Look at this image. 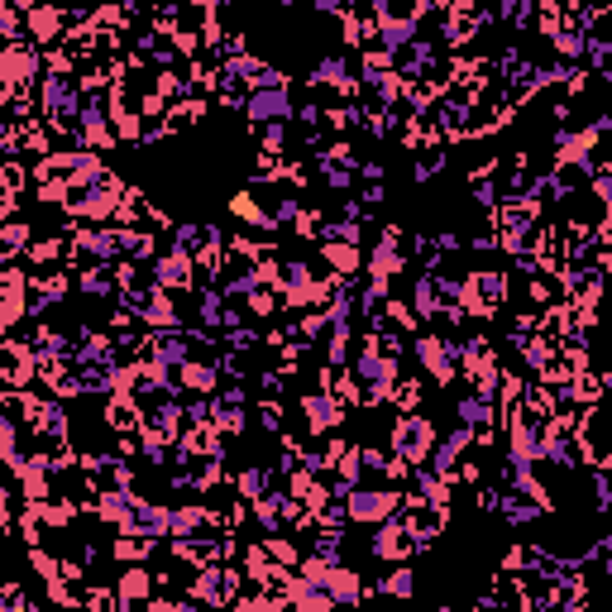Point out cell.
I'll return each mask as SVG.
<instances>
[{"mask_svg": "<svg viewBox=\"0 0 612 612\" xmlns=\"http://www.w3.org/2000/svg\"><path fill=\"white\" fill-rule=\"evenodd\" d=\"M412 350H416V359H421V369L431 373L436 383H455L459 373H464L459 369V350L450 340H440V335H416Z\"/></svg>", "mask_w": 612, "mask_h": 612, "instance_id": "8fae6325", "label": "cell"}, {"mask_svg": "<svg viewBox=\"0 0 612 612\" xmlns=\"http://www.w3.org/2000/svg\"><path fill=\"white\" fill-rule=\"evenodd\" d=\"M125 201H130V187H125L120 177L101 173V177H91V182H77V187L67 192L63 211L77 220H115Z\"/></svg>", "mask_w": 612, "mask_h": 612, "instance_id": "6da1fadb", "label": "cell"}, {"mask_svg": "<svg viewBox=\"0 0 612 612\" xmlns=\"http://www.w3.org/2000/svg\"><path fill=\"white\" fill-rule=\"evenodd\" d=\"M598 378H603V402H612V369H603Z\"/></svg>", "mask_w": 612, "mask_h": 612, "instance_id": "ee69618b", "label": "cell"}, {"mask_svg": "<svg viewBox=\"0 0 612 612\" xmlns=\"http://www.w3.org/2000/svg\"><path fill=\"white\" fill-rule=\"evenodd\" d=\"M589 192L603 201V216L612 220V158H603V163H598V177H593Z\"/></svg>", "mask_w": 612, "mask_h": 612, "instance_id": "836d02e7", "label": "cell"}, {"mask_svg": "<svg viewBox=\"0 0 612 612\" xmlns=\"http://www.w3.org/2000/svg\"><path fill=\"white\" fill-rule=\"evenodd\" d=\"M120 230V259H153V230H139V225H115Z\"/></svg>", "mask_w": 612, "mask_h": 612, "instance_id": "f1b7e54d", "label": "cell"}, {"mask_svg": "<svg viewBox=\"0 0 612 612\" xmlns=\"http://www.w3.org/2000/svg\"><path fill=\"white\" fill-rule=\"evenodd\" d=\"M263 546H268V555H273V560H283L287 569H297V565H302V550L292 546V541H287L283 531H278V536H263Z\"/></svg>", "mask_w": 612, "mask_h": 612, "instance_id": "d6a6232c", "label": "cell"}, {"mask_svg": "<svg viewBox=\"0 0 612 612\" xmlns=\"http://www.w3.org/2000/svg\"><path fill=\"white\" fill-rule=\"evenodd\" d=\"M225 345H230L235 354H254L263 340H259V330L254 326H235V330H225Z\"/></svg>", "mask_w": 612, "mask_h": 612, "instance_id": "d590c367", "label": "cell"}, {"mask_svg": "<svg viewBox=\"0 0 612 612\" xmlns=\"http://www.w3.org/2000/svg\"><path fill=\"white\" fill-rule=\"evenodd\" d=\"M120 608H125V603H144V598H153V574L144 565H130L125 569V574H120Z\"/></svg>", "mask_w": 612, "mask_h": 612, "instance_id": "484cf974", "label": "cell"}, {"mask_svg": "<svg viewBox=\"0 0 612 612\" xmlns=\"http://www.w3.org/2000/svg\"><path fill=\"white\" fill-rule=\"evenodd\" d=\"M436 421L426 412H402L393 421V436H388V450H393L402 464H431V450H436Z\"/></svg>", "mask_w": 612, "mask_h": 612, "instance_id": "7a4b0ae2", "label": "cell"}, {"mask_svg": "<svg viewBox=\"0 0 612 612\" xmlns=\"http://www.w3.org/2000/svg\"><path fill=\"white\" fill-rule=\"evenodd\" d=\"M369 550L378 555V560H407V555H416V541H412V526H407V517L397 512V517H388V522H378Z\"/></svg>", "mask_w": 612, "mask_h": 612, "instance_id": "4fadbf2b", "label": "cell"}, {"mask_svg": "<svg viewBox=\"0 0 612 612\" xmlns=\"http://www.w3.org/2000/svg\"><path fill=\"white\" fill-rule=\"evenodd\" d=\"M321 259L335 268V273H359V268H369V259H364V244H345V240H321Z\"/></svg>", "mask_w": 612, "mask_h": 612, "instance_id": "44dd1931", "label": "cell"}, {"mask_svg": "<svg viewBox=\"0 0 612 612\" xmlns=\"http://www.w3.org/2000/svg\"><path fill=\"white\" fill-rule=\"evenodd\" d=\"M149 268H153V283L168 287V292H192V287H197V273H201L197 259H192V254H182V249L158 254Z\"/></svg>", "mask_w": 612, "mask_h": 612, "instance_id": "7c38bea8", "label": "cell"}, {"mask_svg": "<svg viewBox=\"0 0 612 612\" xmlns=\"http://www.w3.org/2000/svg\"><path fill=\"white\" fill-rule=\"evenodd\" d=\"M407 268V249H402V230L397 225H383V235L373 240L369 249V273L373 278H397Z\"/></svg>", "mask_w": 612, "mask_h": 612, "instance_id": "9a60e30c", "label": "cell"}, {"mask_svg": "<svg viewBox=\"0 0 612 612\" xmlns=\"http://www.w3.org/2000/svg\"><path fill=\"white\" fill-rule=\"evenodd\" d=\"M192 335L187 330H153V335H144V354L149 359H158V364H173V369H182L187 359H192Z\"/></svg>", "mask_w": 612, "mask_h": 612, "instance_id": "2e32d148", "label": "cell"}, {"mask_svg": "<svg viewBox=\"0 0 612 612\" xmlns=\"http://www.w3.org/2000/svg\"><path fill=\"white\" fill-rule=\"evenodd\" d=\"M345 507H350V522L378 526L407 507V493L402 488H354L350 498H345Z\"/></svg>", "mask_w": 612, "mask_h": 612, "instance_id": "52a82bcc", "label": "cell"}, {"mask_svg": "<svg viewBox=\"0 0 612 612\" xmlns=\"http://www.w3.org/2000/svg\"><path fill=\"white\" fill-rule=\"evenodd\" d=\"M311 5H316V15H335V20L350 15V10H359V0H311Z\"/></svg>", "mask_w": 612, "mask_h": 612, "instance_id": "b9f144b4", "label": "cell"}, {"mask_svg": "<svg viewBox=\"0 0 612 612\" xmlns=\"http://www.w3.org/2000/svg\"><path fill=\"white\" fill-rule=\"evenodd\" d=\"M29 244H34L29 225H24V220H5V244H0V263H20V254H29Z\"/></svg>", "mask_w": 612, "mask_h": 612, "instance_id": "f546056e", "label": "cell"}, {"mask_svg": "<svg viewBox=\"0 0 612 612\" xmlns=\"http://www.w3.org/2000/svg\"><path fill=\"white\" fill-rule=\"evenodd\" d=\"M249 574L230 565V560H216V565H201L192 574V603H211V608H225V603H240V584Z\"/></svg>", "mask_w": 612, "mask_h": 612, "instance_id": "277c9868", "label": "cell"}, {"mask_svg": "<svg viewBox=\"0 0 612 612\" xmlns=\"http://www.w3.org/2000/svg\"><path fill=\"white\" fill-rule=\"evenodd\" d=\"M197 321L201 326H211V330H225V311H230V297L220 292L216 283H206V287H197Z\"/></svg>", "mask_w": 612, "mask_h": 612, "instance_id": "7402d4cb", "label": "cell"}, {"mask_svg": "<svg viewBox=\"0 0 612 612\" xmlns=\"http://www.w3.org/2000/svg\"><path fill=\"white\" fill-rule=\"evenodd\" d=\"M182 388H187V393L216 397L220 393V364H201V359H187V364H182Z\"/></svg>", "mask_w": 612, "mask_h": 612, "instance_id": "d4e9b609", "label": "cell"}, {"mask_svg": "<svg viewBox=\"0 0 612 612\" xmlns=\"http://www.w3.org/2000/svg\"><path fill=\"white\" fill-rule=\"evenodd\" d=\"M412 311L421 321H440V316H445V292H440L436 273H421L412 283Z\"/></svg>", "mask_w": 612, "mask_h": 612, "instance_id": "ac0fdd59", "label": "cell"}, {"mask_svg": "<svg viewBox=\"0 0 612 612\" xmlns=\"http://www.w3.org/2000/svg\"><path fill=\"white\" fill-rule=\"evenodd\" d=\"M24 421H29V431L39 436V445H67V412H63V397H34L24 402Z\"/></svg>", "mask_w": 612, "mask_h": 612, "instance_id": "9c48e42d", "label": "cell"}, {"mask_svg": "<svg viewBox=\"0 0 612 612\" xmlns=\"http://www.w3.org/2000/svg\"><path fill=\"white\" fill-rule=\"evenodd\" d=\"M359 201H364V206H383V182H364V187H359Z\"/></svg>", "mask_w": 612, "mask_h": 612, "instance_id": "7bdbcfd3", "label": "cell"}, {"mask_svg": "<svg viewBox=\"0 0 612 612\" xmlns=\"http://www.w3.org/2000/svg\"><path fill=\"white\" fill-rule=\"evenodd\" d=\"M378 44L388 48V53H402V48L421 39V20H407V15H388V20H378V34H373Z\"/></svg>", "mask_w": 612, "mask_h": 612, "instance_id": "d6986e66", "label": "cell"}, {"mask_svg": "<svg viewBox=\"0 0 612 612\" xmlns=\"http://www.w3.org/2000/svg\"><path fill=\"white\" fill-rule=\"evenodd\" d=\"M488 15H493L498 24H507V29H517V34H522V29H531V24L541 20V0H498Z\"/></svg>", "mask_w": 612, "mask_h": 612, "instance_id": "ffe728a7", "label": "cell"}, {"mask_svg": "<svg viewBox=\"0 0 612 612\" xmlns=\"http://www.w3.org/2000/svg\"><path fill=\"white\" fill-rule=\"evenodd\" d=\"M259 153H268V158H283V153H287V120L259 125Z\"/></svg>", "mask_w": 612, "mask_h": 612, "instance_id": "1f68e13d", "label": "cell"}, {"mask_svg": "<svg viewBox=\"0 0 612 612\" xmlns=\"http://www.w3.org/2000/svg\"><path fill=\"white\" fill-rule=\"evenodd\" d=\"M598 77H603V82H608V87H612V63L603 67V72H598Z\"/></svg>", "mask_w": 612, "mask_h": 612, "instance_id": "f6af8a7d", "label": "cell"}, {"mask_svg": "<svg viewBox=\"0 0 612 612\" xmlns=\"http://www.w3.org/2000/svg\"><path fill=\"white\" fill-rule=\"evenodd\" d=\"M67 263H72V273L120 263V230H72L67 235Z\"/></svg>", "mask_w": 612, "mask_h": 612, "instance_id": "5b68a950", "label": "cell"}, {"mask_svg": "<svg viewBox=\"0 0 612 612\" xmlns=\"http://www.w3.org/2000/svg\"><path fill=\"white\" fill-rule=\"evenodd\" d=\"M235 493L249 498V503L263 498V493H273V469H268V464H249V469H240V474H235Z\"/></svg>", "mask_w": 612, "mask_h": 612, "instance_id": "4316f807", "label": "cell"}, {"mask_svg": "<svg viewBox=\"0 0 612 612\" xmlns=\"http://www.w3.org/2000/svg\"><path fill=\"white\" fill-rule=\"evenodd\" d=\"M67 20H72V15H67L63 5H53V0H39V5L24 15V24H29V39H34V44H53V39H67V34H63Z\"/></svg>", "mask_w": 612, "mask_h": 612, "instance_id": "e0dca14e", "label": "cell"}, {"mask_svg": "<svg viewBox=\"0 0 612 612\" xmlns=\"http://www.w3.org/2000/svg\"><path fill=\"white\" fill-rule=\"evenodd\" d=\"M316 173H321V182H326L335 197H350V192H359L354 182H359V168H364V158L354 153L350 139H335V144H326V149L316 153V163H311Z\"/></svg>", "mask_w": 612, "mask_h": 612, "instance_id": "3957f363", "label": "cell"}, {"mask_svg": "<svg viewBox=\"0 0 612 612\" xmlns=\"http://www.w3.org/2000/svg\"><path fill=\"white\" fill-rule=\"evenodd\" d=\"M311 555H316V560H330V565H340V560H345V531H340V526H316V536H311Z\"/></svg>", "mask_w": 612, "mask_h": 612, "instance_id": "83f0119b", "label": "cell"}, {"mask_svg": "<svg viewBox=\"0 0 612 612\" xmlns=\"http://www.w3.org/2000/svg\"><path fill=\"white\" fill-rule=\"evenodd\" d=\"M120 531L130 536H144V541H173V507L153 503V498H134L130 517L120 522Z\"/></svg>", "mask_w": 612, "mask_h": 612, "instance_id": "30bf717a", "label": "cell"}, {"mask_svg": "<svg viewBox=\"0 0 612 612\" xmlns=\"http://www.w3.org/2000/svg\"><path fill=\"white\" fill-rule=\"evenodd\" d=\"M335 283V278H330ZM330 283H321L302 259L292 263H278V292H283L287 306H297V311H311V306H326L330 302Z\"/></svg>", "mask_w": 612, "mask_h": 612, "instance_id": "8992f818", "label": "cell"}, {"mask_svg": "<svg viewBox=\"0 0 612 612\" xmlns=\"http://www.w3.org/2000/svg\"><path fill=\"white\" fill-rule=\"evenodd\" d=\"M268 87H287V72L283 67H268L263 63L254 77H249V91H268Z\"/></svg>", "mask_w": 612, "mask_h": 612, "instance_id": "ab89813d", "label": "cell"}, {"mask_svg": "<svg viewBox=\"0 0 612 612\" xmlns=\"http://www.w3.org/2000/svg\"><path fill=\"white\" fill-rule=\"evenodd\" d=\"M445 158H450L445 149H431V153H426V158H421V163L412 168V182H436V177L445 173Z\"/></svg>", "mask_w": 612, "mask_h": 612, "instance_id": "e575fe53", "label": "cell"}, {"mask_svg": "<svg viewBox=\"0 0 612 612\" xmlns=\"http://www.w3.org/2000/svg\"><path fill=\"white\" fill-rule=\"evenodd\" d=\"M373 593H393V598H412L416 593V574L407 565H397L393 574H383L378 584H373Z\"/></svg>", "mask_w": 612, "mask_h": 612, "instance_id": "4dcf8cb0", "label": "cell"}, {"mask_svg": "<svg viewBox=\"0 0 612 612\" xmlns=\"http://www.w3.org/2000/svg\"><path fill=\"white\" fill-rule=\"evenodd\" d=\"M20 15H24V10H15V5H5V10H0V34H5V44H20V39H24Z\"/></svg>", "mask_w": 612, "mask_h": 612, "instance_id": "60d3db41", "label": "cell"}, {"mask_svg": "<svg viewBox=\"0 0 612 612\" xmlns=\"http://www.w3.org/2000/svg\"><path fill=\"white\" fill-rule=\"evenodd\" d=\"M278 5H283V10H292V5H302V0H278Z\"/></svg>", "mask_w": 612, "mask_h": 612, "instance_id": "bcb514c9", "label": "cell"}, {"mask_svg": "<svg viewBox=\"0 0 612 612\" xmlns=\"http://www.w3.org/2000/svg\"><path fill=\"white\" fill-rule=\"evenodd\" d=\"M455 416L464 421V426H474V431H488V426L498 421V407H493V397L464 393V397L455 402Z\"/></svg>", "mask_w": 612, "mask_h": 612, "instance_id": "603a6c76", "label": "cell"}, {"mask_svg": "<svg viewBox=\"0 0 612 612\" xmlns=\"http://www.w3.org/2000/svg\"><path fill=\"white\" fill-rule=\"evenodd\" d=\"M259 426L268 431V436H283V402H278V397H263Z\"/></svg>", "mask_w": 612, "mask_h": 612, "instance_id": "8d00e7d4", "label": "cell"}, {"mask_svg": "<svg viewBox=\"0 0 612 612\" xmlns=\"http://www.w3.org/2000/svg\"><path fill=\"white\" fill-rule=\"evenodd\" d=\"M584 58L603 72V67L612 63V34H589V53H584Z\"/></svg>", "mask_w": 612, "mask_h": 612, "instance_id": "74e56055", "label": "cell"}, {"mask_svg": "<svg viewBox=\"0 0 612 612\" xmlns=\"http://www.w3.org/2000/svg\"><path fill=\"white\" fill-rule=\"evenodd\" d=\"M201 526H220V517L211 512V507H201V503L173 507V541H182V536H197Z\"/></svg>", "mask_w": 612, "mask_h": 612, "instance_id": "cb8c5ba5", "label": "cell"}, {"mask_svg": "<svg viewBox=\"0 0 612 612\" xmlns=\"http://www.w3.org/2000/svg\"><path fill=\"white\" fill-rule=\"evenodd\" d=\"M187 426H211V397L187 393Z\"/></svg>", "mask_w": 612, "mask_h": 612, "instance_id": "f35d334b", "label": "cell"}, {"mask_svg": "<svg viewBox=\"0 0 612 612\" xmlns=\"http://www.w3.org/2000/svg\"><path fill=\"white\" fill-rule=\"evenodd\" d=\"M297 407H302V416H306V431L311 436H330V431H340V421H345V397H335L321 383V388H311V393H302L297 397Z\"/></svg>", "mask_w": 612, "mask_h": 612, "instance_id": "ba28073f", "label": "cell"}, {"mask_svg": "<svg viewBox=\"0 0 612 612\" xmlns=\"http://www.w3.org/2000/svg\"><path fill=\"white\" fill-rule=\"evenodd\" d=\"M244 115H249V125L259 130V125H273V120H292V115H297V106H292L287 87H268V91H249Z\"/></svg>", "mask_w": 612, "mask_h": 612, "instance_id": "5bb4252c", "label": "cell"}]
</instances>
